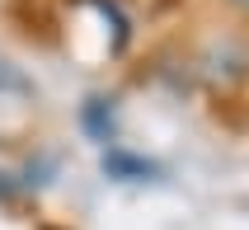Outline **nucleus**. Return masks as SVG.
Instances as JSON below:
<instances>
[{
	"instance_id": "4",
	"label": "nucleus",
	"mask_w": 249,
	"mask_h": 230,
	"mask_svg": "<svg viewBox=\"0 0 249 230\" xmlns=\"http://www.w3.org/2000/svg\"><path fill=\"white\" fill-rule=\"evenodd\" d=\"M231 5H240V10H249V0H231Z\"/></svg>"
},
{
	"instance_id": "1",
	"label": "nucleus",
	"mask_w": 249,
	"mask_h": 230,
	"mask_svg": "<svg viewBox=\"0 0 249 230\" xmlns=\"http://www.w3.org/2000/svg\"><path fill=\"white\" fill-rule=\"evenodd\" d=\"M104 174L118 178V183H146V178H155L160 169H155L151 160L132 155V150H104Z\"/></svg>"
},
{
	"instance_id": "3",
	"label": "nucleus",
	"mask_w": 249,
	"mask_h": 230,
	"mask_svg": "<svg viewBox=\"0 0 249 230\" xmlns=\"http://www.w3.org/2000/svg\"><path fill=\"white\" fill-rule=\"evenodd\" d=\"M0 94H33V85L10 56H0Z\"/></svg>"
},
{
	"instance_id": "2",
	"label": "nucleus",
	"mask_w": 249,
	"mask_h": 230,
	"mask_svg": "<svg viewBox=\"0 0 249 230\" xmlns=\"http://www.w3.org/2000/svg\"><path fill=\"white\" fill-rule=\"evenodd\" d=\"M80 127L89 132V141H113V99L104 94H89L85 99V108H80Z\"/></svg>"
}]
</instances>
